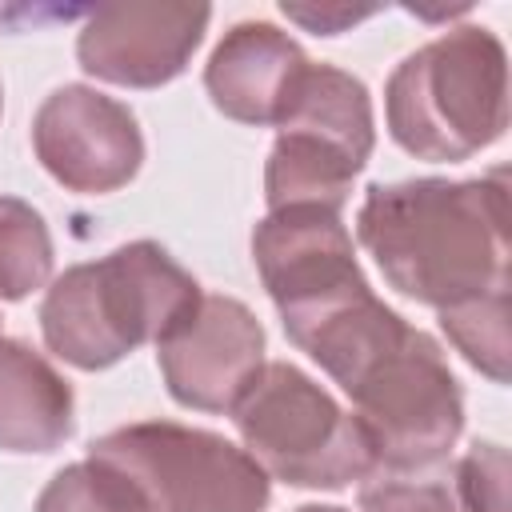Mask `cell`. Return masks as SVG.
I'll return each instance as SVG.
<instances>
[{"mask_svg":"<svg viewBox=\"0 0 512 512\" xmlns=\"http://www.w3.org/2000/svg\"><path fill=\"white\" fill-rule=\"evenodd\" d=\"M88 460L112 468L144 512H264L272 476L232 440L176 420H136L92 440Z\"/></svg>","mask_w":512,"mask_h":512,"instance_id":"obj_6","label":"cell"},{"mask_svg":"<svg viewBox=\"0 0 512 512\" xmlns=\"http://www.w3.org/2000/svg\"><path fill=\"white\" fill-rule=\"evenodd\" d=\"M372 148L376 120L368 88L352 72L308 60L276 120V144L264 164L268 212H344L352 180L364 172Z\"/></svg>","mask_w":512,"mask_h":512,"instance_id":"obj_4","label":"cell"},{"mask_svg":"<svg viewBox=\"0 0 512 512\" xmlns=\"http://www.w3.org/2000/svg\"><path fill=\"white\" fill-rule=\"evenodd\" d=\"M344 392L384 468L444 460L464 432V392L440 344L412 324Z\"/></svg>","mask_w":512,"mask_h":512,"instance_id":"obj_7","label":"cell"},{"mask_svg":"<svg viewBox=\"0 0 512 512\" xmlns=\"http://www.w3.org/2000/svg\"><path fill=\"white\" fill-rule=\"evenodd\" d=\"M468 512H508V452L492 440H476L456 460Z\"/></svg>","mask_w":512,"mask_h":512,"instance_id":"obj_18","label":"cell"},{"mask_svg":"<svg viewBox=\"0 0 512 512\" xmlns=\"http://www.w3.org/2000/svg\"><path fill=\"white\" fill-rule=\"evenodd\" d=\"M360 512H468L456 460H432L412 468L376 464L360 480Z\"/></svg>","mask_w":512,"mask_h":512,"instance_id":"obj_14","label":"cell"},{"mask_svg":"<svg viewBox=\"0 0 512 512\" xmlns=\"http://www.w3.org/2000/svg\"><path fill=\"white\" fill-rule=\"evenodd\" d=\"M76 428L72 384L24 340L0 336V448L56 452Z\"/></svg>","mask_w":512,"mask_h":512,"instance_id":"obj_13","label":"cell"},{"mask_svg":"<svg viewBox=\"0 0 512 512\" xmlns=\"http://www.w3.org/2000/svg\"><path fill=\"white\" fill-rule=\"evenodd\" d=\"M280 12H284L288 20H296V24H304V28L316 32V36H336V32H344L348 24L372 16L376 8H304V4H288V0H284Z\"/></svg>","mask_w":512,"mask_h":512,"instance_id":"obj_19","label":"cell"},{"mask_svg":"<svg viewBox=\"0 0 512 512\" xmlns=\"http://www.w3.org/2000/svg\"><path fill=\"white\" fill-rule=\"evenodd\" d=\"M440 328L476 372L496 384L508 380V288L444 308Z\"/></svg>","mask_w":512,"mask_h":512,"instance_id":"obj_16","label":"cell"},{"mask_svg":"<svg viewBox=\"0 0 512 512\" xmlns=\"http://www.w3.org/2000/svg\"><path fill=\"white\" fill-rule=\"evenodd\" d=\"M52 232L44 216L20 200L0 196V300H24L52 280Z\"/></svg>","mask_w":512,"mask_h":512,"instance_id":"obj_15","label":"cell"},{"mask_svg":"<svg viewBox=\"0 0 512 512\" xmlns=\"http://www.w3.org/2000/svg\"><path fill=\"white\" fill-rule=\"evenodd\" d=\"M208 20V4H96L76 36V60L104 84L160 88L188 68Z\"/></svg>","mask_w":512,"mask_h":512,"instance_id":"obj_11","label":"cell"},{"mask_svg":"<svg viewBox=\"0 0 512 512\" xmlns=\"http://www.w3.org/2000/svg\"><path fill=\"white\" fill-rule=\"evenodd\" d=\"M292 512H348V508H340V504H300Z\"/></svg>","mask_w":512,"mask_h":512,"instance_id":"obj_20","label":"cell"},{"mask_svg":"<svg viewBox=\"0 0 512 512\" xmlns=\"http://www.w3.org/2000/svg\"><path fill=\"white\" fill-rule=\"evenodd\" d=\"M168 396L196 412H232L264 368V328L236 296L204 292L196 312L156 344Z\"/></svg>","mask_w":512,"mask_h":512,"instance_id":"obj_10","label":"cell"},{"mask_svg":"<svg viewBox=\"0 0 512 512\" xmlns=\"http://www.w3.org/2000/svg\"><path fill=\"white\" fill-rule=\"evenodd\" d=\"M204 288L156 240H132L100 260L72 264L40 304L48 352L80 372L120 364L140 344H160L200 304Z\"/></svg>","mask_w":512,"mask_h":512,"instance_id":"obj_2","label":"cell"},{"mask_svg":"<svg viewBox=\"0 0 512 512\" xmlns=\"http://www.w3.org/2000/svg\"><path fill=\"white\" fill-rule=\"evenodd\" d=\"M252 260L288 336L328 316L332 308L372 292L356 264L352 232L344 228L340 212H268L252 232Z\"/></svg>","mask_w":512,"mask_h":512,"instance_id":"obj_8","label":"cell"},{"mask_svg":"<svg viewBox=\"0 0 512 512\" xmlns=\"http://www.w3.org/2000/svg\"><path fill=\"white\" fill-rule=\"evenodd\" d=\"M356 236L400 296L436 312L508 288V172L368 184Z\"/></svg>","mask_w":512,"mask_h":512,"instance_id":"obj_1","label":"cell"},{"mask_svg":"<svg viewBox=\"0 0 512 512\" xmlns=\"http://www.w3.org/2000/svg\"><path fill=\"white\" fill-rule=\"evenodd\" d=\"M0 112H4V88H0Z\"/></svg>","mask_w":512,"mask_h":512,"instance_id":"obj_21","label":"cell"},{"mask_svg":"<svg viewBox=\"0 0 512 512\" xmlns=\"http://www.w3.org/2000/svg\"><path fill=\"white\" fill-rule=\"evenodd\" d=\"M36 512H144V504L112 468L84 456L44 484Z\"/></svg>","mask_w":512,"mask_h":512,"instance_id":"obj_17","label":"cell"},{"mask_svg":"<svg viewBox=\"0 0 512 512\" xmlns=\"http://www.w3.org/2000/svg\"><path fill=\"white\" fill-rule=\"evenodd\" d=\"M388 136L416 160L456 164L508 128V56L480 24L448 28L408 52L384 88Z\"/></svg>","mask_w":512,"mask_h":512,"instance_id":"obj_3","label":"cell"},{"mask_svg":"<svg viewBox=\"0 0 512 512\" xmlns=\"http://www.w3.org/2000/svg\"><path fill=\"white\" fill-rule=\"evenodd\" d=\"M32 148L56 184L84 196L124 188L144 164V136L128 104L88 84H64L36 108Z\"/></svg>","mask_w":512,"mask_h":512,"instance_id":"obj_9","label":"cell"},{"mask_svg":"<svg viewBox=\"0 0 512 512\" xmlns=\"http://www.w3.org/2000/svg\"><path fill=\"white\" fill-rule=\"evenodd\" d=\"M308 56L300 44L268 20H244L212 48L204 68V88L212 104L252 128H276L288 92L296 88Z\"/></svg>","mask_w":512,"mask_h":512,"instance_id":"obj_12","label":"cell"},{"mask_svg":"<svg viewBox=\"0 0 512 512\" xmlns=\"http://www.w3.org/2000/svg\"><path fill=\"white\" fill-rule=\"evenodd\" d=\"M232 420L244 452L292 488L340 492L376 468L356 416L288 360H264L260 376L236 400Z\"/></svg>","mask_w":512,"mask_h":512,"instance_id":"obj_5","label":"cell"}]
</instances>
